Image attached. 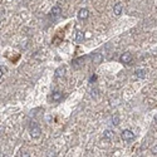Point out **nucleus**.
I'll return each mask as SVG.
<instances>
[{
    "instance_id": "f257e3e1",
    "label": "nucleus",
    "mask_w": 157,
    "mask_h": 157,
    "mask_svg": "<svg viewBox=\"0 0 157 157\" xmlns=\"http://www.w3.org/2000/svg\"><path fill=\"white\" fill-rule=\"evenodd\" d=\"M40 135H41L40 127L35 123V122H34V123H31V124H30V136H31L33 138H39Z\"/></svg>"
},
{
    "instance_id": "f03ea898",
    "label": "nucleus",
    "mask_w": 157,
    "mask_h": 157,
    "mask_svg": "<svg viewBox=\"0 0 157 157\" xmlns=\"http://www.w3.org/2000/svg\"><path fill=\"white\" fill-rule=\"evenodd\" d=\"M121 137L124 142H131V141H133L135 139V133L130 130H124V131H122Z\"/></svg>"
},
{
    "instance_id": "7ed1b4c3",
    "label": "nucleus",
    "mask_w": 157,
    "mask_h": 157,
    "mask_svg": "<svg viewBox=\"0 0 157 157\" xmlns=\"http://www.w3.org/2000/svg\"><path fill=\"white\" fill-rule=\"evenodd\" d=\"M120 60H121V63H123V64H130L131 60H132V54L128 53V52H126V53H123L121 55Z\"/></svg>"
},
{
    "instance_id": "20e7f679",
    "label": "nucleus",
    "mask_w": 157,
    "mask_h": 157,
    "mask_svg": "<svg viewBox=\"0 0 157 157\" xmlns=\"http://www.w3.org/2000/svg\"><path fill=\"white\" fill-rule=\"evenodd\" d=\"M88 16H89L88 9L82 8V9L78 12V19H79V20H87V19H88Z\"/></svg>"
},
{
    "instance_id": "39448f33",
    "label": "nucleus",
    "mask_w": 157,
    "mask_h": 157,
    "mask_svg": "<svg viewBox=\"0 0 157 157\" xmlns=\"http://www.w3.org/2000/svg\"><path fill=\"white\" fill-rule=\"evenodd\" d=\"M62 14V9H60V6H58V5H55V6H53L52 8V10H50V16L53 19H55V18H58L59 15Z\"/></svg>"
},
{
    "instance_id": "423d86ee",
    "label": "nucleus",
    "mask_w": 157,
    "mask_h": 157,
    "mask_svg": "<svg viewBox=\"0 0 157 157\" xmlns=\"http://www.w3.org/2000/svg\"><path fill=\"white\" fill-rule=\"evenodd\" d=\"M122 12H123V5L121 4V3H117V4H114V6H113V14L116 16H120L121 14H122Z\"/></svg>"
},
{
    "instance_id": "0eeeda50",
    "label": "nucleus",
    "mask_w": 157,
    "mask_h": 157,
    "mask_svg": "<svg viewBox=\"0 0 157 157\" xmlns=\"http://www.w3.org/2000/svg\"><path fill=\"white\" fill-rule=\"evenodd\" d=\"M54 74H55V78H62V77L65 74V67L64 65H60L59 68L55 69Z\"/></svg>"
},
{
    "instance_id": "6e6552de",
    "label": "nucleus",
    "mask_w": 157,
    "mask_h": 157,
    "mask_svg": "<svg viewBox=\"0 0 157 157\" xmlns=\"http://www.w3.org/2000/svg\"><path fill=\"white\" fill-rule=\"evenodd\" d=\"M92 60H93L94 64H101V63L103 62V55L99 54V53H94L92 55Z\"/></svg>"
},
{
    "instance_id": "1a4fd4ad",
    "label": "nucleus",
    "mask_w": 157,
    "mask_h": 157,
    "mask_svg": "<svg viewBox=\"0 0 157 157\" xmlns=\"http://www.w3.org/2000/svg\"><path fill=\"white\" fill-rule=\"evenodd\" d=\"M86 39V35L82 33V31H77L75 33V37H74V40L77 41V43H82L83 40Z\"/></svg>"
},
{
    "instance_id": "9d476101",
    "label": "nucleus",
    "mask_w": 157,
    "mask_h": 157,
    "mask_svg": "<svg viewBox=\"0 0 157 157\" xmlns=\"http://www.w3.org/2000/svg\"><path fill=\"white\" fill-rule=\"evenodd\" d=\"M135 75L137 77V78H139V79H143L145 77H146V71H145V69H141V68L136 69V71H135Z\"/></svg>"
},
{
    "instance_id": "9b49d317",
    "label": "nucleus",
    "mask_w": 157,
    "mask_h": 157,
    "mask_svg": "<svg viewBox=\"0 0 157 157\" xmlns=\"http://www.w3.org/2000/svg\"><path fill=\"white\" fill-rule=\"evenodd\" d=\"M52 98H53L54 102H59V101L63 98V93L59 92V90H57V92H53V94H52Z\"/></svg>"
},
{
    "instance_id": "f8f14e48",
    "label": "nucleus",
    "mask_w": 157,
    "mask_h": 157,
    "mask_svg": "<svg viewBox=\"0 0 157 157\" xmlns=\"http://www.w3.org/2000/svg\"><path fill=\"white\" fill-rule=\"evenodd\" d=\"M113 136H114V132L111 131V130H107V131L103 132V138L104 139H112Z\"/></svg>"
},
{
    "instance_id": "ddd939ff",
    "label": "nucleus",
    "mask_w": 157,
    "mask_h": 157,
    "mask_svg": "<svg viewBox=\"0 0 157 157\" xmlns=\"http://www.w3.org/2000/svg\"><path fill=\"white\" fill-rule=\"evenodd\" d=\"M112 122H113L114 126H118V124H120V118H118V116H114V117L112 118Z\"/></svg>"
},
{
    "instance_id": "4468645a",
    "label": "nucleus",
    "mask_w": 157,
    "mask_h": 157,
    "mask_svg": "<svg viewBox=\"0 0 157 157\" xmlns=\"http://www.w3.org/2000/svg\"><path fill=\"white\" fill-rule=\"evenodd\" d=\"M0 72H1V75H4L6 73V67H4V65H1V68H0Z\"/></svg>"
},
{
    "instance_id": "2eb2a0df",
    "label": "nucleus",
    "mask_w": 157,
    "mask_h": 157,
    "mask_svg": "<svg viewBox=\"0 0 157 157\" xmlns=\"http://www.w3.org/2000/svg\"><path fill=\"white\" fill-rule=\"evenodd\" d=\"M86 38H90V33H89V31H87V33H86Z\"/></svg>"
},
{
    "instance_id": "dca6fc26",
    "label": "nucleus",
    "mask_w": 157,
    "mask_h": 157,
    "mask_svg": "<svg viewBox=\"0 0 157 157\" xmlns=\"http://www.w3.org/2000/svg\"><path fill=\"white\" fill-rule=\"evenodd\" d=\"M153 152H156V153H157V146H156L155 148H153Z\"/></svg>"
},
{
    "instance_id": "f3484780",
    "label": "nucleus",
    "mask_w": 157,
    "mask_h": 157,
    "mask_svg": "<svg viewBox=\"0 0 157 157\" xmlns=\"http://www.w3.org/2000/svg\"><path fill=\"white\" fill-rule=\"evenodd\" d=\"M155 122H156V123H157V114H156V116H155Z\"/></svg>"
}]
</instances>
